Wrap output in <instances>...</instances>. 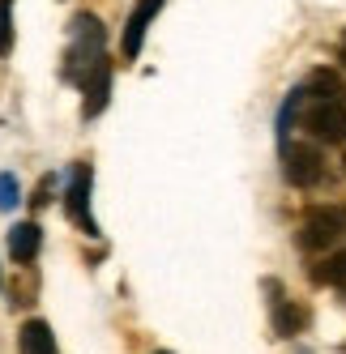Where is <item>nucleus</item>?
<instances>
[{
  "mask_svg": "<svg viewBox=\"0 0 346 354\" xmlns=\"http://www.w3.org/2000/svg\"><path fill=\"white\" fill-rule=\"evenodd\" d=\"M103 43H107V30L103 21L90 17V13H78L73 17V30H69V47H64V77L69 82H86L94 64H103Z\"/></svg>",
  "mask_w": 346,
  "mask_h": 354,
  "instance_id": "1",
  "label": "nucleus"
},
{
  "mask_svg": "<svg viewBox=\"0 0 346 354\" xmlns=\"http://www.w3.org/2000/svg\"><path fill=\"white\" fill-rule=\"evenodd\" d=\"M304 129L312 141L346 145V98H308L304 94Z\"/></svg>",
  "mask_w": 346,
  "mask_h": 354,
  "instance_id": "2",
  "label": "nucleus"
},
{
  "mask_svg": "<svg viewBox=\"0 0 346 354\" xmlns=\"http://www.w3.org/2000/svg\"><path fill=\"white\" fill-rule=\"evenodd\" d=\"M282 175L295 188H316L325 180V154L316 141H286L282 145Z\"/></svg>",
  "mask_w": 346,
  "mask_h": 354,
  "instance_id": "3",
  "label": "nucleus"
},
{
  "mask_svg": "<svg viewBox=\"0 0 346 354\" xmlns=\"http://www.w3.org/2000/svg\"><path fill=\"white\" fill-rule=\"evenodd\" d=\"M346 239V209H312L300 226L304 252H329Z\"/></svg>",
  "mask_w": 346,
  "mask_h": 354,
  "instance_id": "4",
  "label": "nucleus"
},
{
  "mask_svg": "<svg viewBox=\"0 0 346 354\" xmlns=\"http://www.w3.org/2000/svg\"><path fill=\"white\" fill-rule=\"evenodd\" d=\"M64 214L78 222L86 235H98V222L90 214V162L73 167V180H69V192H64Z\"/></svg>",
  "mask_w": 346,
  "mask_h": 354,
  "instance_id": "5",
  "label": "nucleus"
},
{
  "mask_svg": "<svg viewBox=\"0 0 346 354\" xmlns=\"http://www.w3.org/2000/svg\"><path fill=\"white\" fill-rule=\"evenodd\" d=\"M107 98H111V60L94 64L90 77L82 82V115H86V120L98 115V111L107 107Z\"/></svg>",
  "mask_w": 346,
  "mask_h": 354,
  "instance_id": "6",
  "label": "nucleus"
},
{
  "mask_svg": "<svg viewBox=\"0 0 346 354\" xmlns=\"http://www.w3.org/2000/svg\"><path fill=\"white\" fill-rule=\"evenodd\" d=\"M158 9H163V0H137V9L129 17V30H125V60L141 56V39H145V30H150V21L158 17Z\"/></svg>",
  "mask_w": 346,
  "mask_h": 354,
  "instance_id": "7",
  "label": "nucleus"
},
{
  "mask_svg": "<svg viewBox=\"0 0 346 354\" xmlns=\"http://www.w3.org/2000/svg\"><path fill=\"white\" fill-rule=\"evenodd\" d=\"M39 243H43V231H39V222H17L13 231H9V257L17 265H30L39 257Z\"/></svg>",
  "mask_w": 346,
  "mask_h": 354,
  "instance_id": "8",
  "label": "nucleus"
},
{
  "mask_svg": "<svg viewBox=\"0 0 346 354\" xmlns=\"http://www.w3.org/2000/svg\"><path fill=\"white\" fill-rule=\"evenodd\" d=\"M269 295H274V333L278 337H295L304 328V308H295L291 299H282L278 282H269Z\"/></svg>",
  "mask_w": 346,
  "mask_h": 354,
  "instance_id": "9",
  "label": "nucleus"
},
{
  "mask_svg": "<svg viewBox=\"0 0 346 354\" xmlns=\"http://www.w3.org/2000/svg\"><path fill=\"white\" fill-rule=\"evenodd\" d=\"M17 342H21V354H56V337L47 328V320H26Z\"/></svg>",
  "mask_w": 346,
  "mask_h": 354,
  "instance_id": "10",
  "label": "nucleus"
},
{
  "mask_svg": "<svg viewBox=\"0 0 346 354\" xmlns=\"http://www.w3.org/2000/svg\"><path fill=\"white\" fill-rule=\"evenodd\" d=\"M312 282L346 290V252H334V257H325V261H320V265L312 269Z\"/></svg>",
  "mask_w": 346,
  "mask_h": 354,
  "instance_id": "11",
  "label": "nucleus"
},
{
  "mask_svg": "<svg viewBox=\"0 0 346 354\" xmlns=\"http://www.w3.org/2000/svg\"><path fill=\"white\" fill-rule=\"evenodd\" d=\"M308 98H346V86H342V77L338 73H312V82H308V90H304Z\"/></svg>",
  "mask_w": 346,
  "mask_h": 354,
  "instance_id": "12",
  "label": "nucleus"
},
{
  "mask_svg": "<svg viewBox=\"0 0 346 354\" xmlns=\"http://www.w3.org/2000/svg\"><path fill=\"white\" fill-rule=\"evenodd\" d=\"M13 52V0H0V56Z\"/></svg>",
  "mask_w": 346,
  "mask_h": 354,
  "instance_id": "13",
  "label": "nucleus"
},
{
  "mask_svg": "<svg viewBox=\"0 0 346 354\" xmlns=\"http://www.w3.org/2000/svg\"><path fill=\"white\" fill-rule=\"evenodd\" d=\"M17 196H21V188H17V175L0 171V209H13V205H17Z\"/></svg>",
  "mask_w": 346,
  "mask_h": 354,
  "instance_id": "14",
  "label": "nucleus"
},
{
  "mask_svg": "<svg viewBox=\"0 0 346 354\" xmlns=\"http://www.w3.org/2000/svg\"><path fill=\"white\" fill-rule=\"evenodd\" d=\"M47 196H52V175H43V184H39V192L30 196V205L43 209V205H47Z\"/></svg>",
  "mask_w": 346,
  "mask_h": 354,
  "instance_id": "15",
  "label": "nucleus"
},
{
  "mask_svg": "<svg viewBox=\"0 0 346 354\" xmlns=\"http://www.w3.org/2000/svg\"><path fill=\"white\" fill-rule=\"evenodd\" d=\"M342 64H346V39H342Z\"/></svg>",
  "mask_w": 346,
  "mask_h": 354,
  "instance_id": "16",
  "label": "nucleus"
},
{
  "mask_svg": "<svg viewBox=\"0 0 346 354\" xmlns=\"http://www.w3.org/2000/svg\"><path fill=\"white\" fill-rule=\"evenodd\" d=\"M154 354H171V350H154Z\"/></svg>",
  "mask_w": 346,
  "mask_h": 354,
  "instance_id": "17",
  "label": "nucleus"
}]
</instances>
